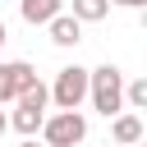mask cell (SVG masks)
<instances>
[{"instance_id": "cell-1", "label": "cell", "mask_w": 147, "mask_h": 147, "mask_svg": "<svg viewBox=\"0 0 147 147\" xmlns=\"http://www.w3.org/2000/svg\"><path fill=\"white\" fill-rule=\"evenodd\" d=\"M87 96H92V110H101L106 119L124 110V74L115 64H101V69H87Z\"/></svg>"}, {"instance_id": "cell-2", "label": "cell", "mask_w": 147, "mask_h": 147, "mask_svg": "<svg viewBox=\"0 0 147 147\" xmlns=\"http://www.w3.org/2000/svg\"><path fill=\"white\" fill-rule=\"evenodd\" d=\"M46 101H51V87L37 78L32 87H23L18 96H14V115H9V129H18L23 138H32L37 129H41V119H46Z\"/></svg>"}, {"instance_id": "cell-3", "label": "cell", "mask_w": 147, "mask_h": 147, "mask_svg": "<svg viewBox=\"0 0 147 147\" xmlns=\"http://www.w3.org/2000/svg\"><path fill=\"white\" fill-rule=\"evenodd\" d=\"M41 138H46V147H78L87 138L83 110H55V115H46L41 119Z\"/></svg>"}, {"instance_id": "cell-4", "label": "cell", "mask_w": 147, "mask_h": 147, "mask_svg": "<svg viewBox=\"0 0 147 147\" xmlns=\"http://www.w3.org/2000/svg\"><path fill=\"white\" fill-rule=\"evenodd\" d=\"M51 101H55L60 110H78V106L87 101V69H83V64H64V69L55 74Z\"/></svg>"}, {"instance_id": "cell-5", "label": "cell", "mask_w": 147, "mask_h": 147, "mask_svg": "<svg viewBox=\"0 0 147 147\" xmlns=\"http://www.w3.org/2000/svg\"><path fill=\"white\" fill-rule=\"evenodd\" d=\"M37 83V69L28 64V60H0V106L5 101H14L23 87H32Z\"/></svg>"}, {"instance_id": "cell-6", "label": "cell", "mask_w": 147, "mask_h": 147, "mask_svg": "<svg viewBox=\"0 0 147 147\" xmlns=\"http://www.w3.org/2000/svg\"><path fill=\"white\" fill-rule=\"evenodd\" d=\"M110 142H119V147H133V142H142V119H138L133 110H119V115H110Z\"/></svg>"}, {"instance_id": "cell-7", "label": "cell", "mask_w": 147, "mask_h": 147, "mask_svg": "<svg viewBox=\"0 0 147 147\" xmlns=\"http://www.w3.org/2000/svg\"><path fill=\"white\" fill-rule=\"evenodd\" d=\"M46 32H51V41H55V46H78V41H83V23H78L74 14H64V9L46 23Z\"/></svg>"}, {"instance_id": "cell-8", "label": "cell", "mask_w": 147, "mask_h": 147, "mask_svg": "<svg viewBox=\"0 0 147 147\" xmlns=\"http://www.w3.org/2000/svg\"><path fill=\"white\" fill-rule=\"evenodd\" d=\"M60 9H64V0H18V14H23V23H32V28H46Z\"/></svg>"}, {"instance_id": "cell-9", "label": "cell", "mask_w": 147, "mask_h": 147, "mask_svg": "<svg viewBox=\"0 0 147 147\" xmlns=\"http://www.w3.org/2000/svg\"><path fill=\"white\" fill-rule=\"evenodd\" d=\"M78 23H101L106 14H110V0H74V9H69Z\"/></svg>"}, {"instance_id": "cell-10", "label": "cell", "mask_w": 147, "mask_h": 147, "mask_svg": "<svg viewBox=\"0 0 147 147\" xmlns=\"http://www.w3.org/2000/svg\"><path fill=\"white\" fill-rule=\"evenodd\" d=\"M124 106H129V110H147V78L124 83Z\"/></svg>"}, {"instance_id": "cell-11", "label": "cell", "mask_w": 147, "mask_h": 147, "mask_svg": "<svg viewBox=\"0 0 147 147\" xmlns=\"http://www.w3.org/2000/svg\"><path fill=\"white\" fill-rule=\"evenodd\" d=\"M110 5H124V9H142L147 0H110Z\"/></svg>"}, {"instance_id": "cell-12", "label": "cell", "mask_w": 147, "mask_h": 147, "mask_svg": "<svg viewBox=\"0 0 147 147\" xmlns=\"http://www.w3.org/2000/svg\"><path fill=\"white\" fill-rule=\"evenodd\" d=\"M5 129H9V115H5V110H0V133H5Z\"/></svg>"}, {"instance_id": "cell-13", "label": "cell", "mask_w": 147, "mask_h": 147, "mask_svg": "<svg viewBox=\"0 0 147 147\" xmlns=\"http://www.w3.org/2000/svg\"><path fill=\"white\" fill-rule=\"evenodd\" d=\"M18 147H37V142H32V138H23V142H18ZM41 147H46V142H41Z\"/></svg>"}, {"instance_id": "cell-14", "label": "cell", "mask_w": 147, "mask_h": 147, "mask_svg": "<svg viewBox=\"0 0 147 147\" xmlns=\"http://www.w3.org/2000/svg\"><path fill=\"white\" fill-rule=\"evenodd\" d=\"M5 37H9V32H5V23H0V46H5Z\"/></svg>"}, {"instance_id": "cell-15", "label": "cell", "mask_w": 147, "mask_h": 147, "mask_svg": "<svg viewBox=\"0 0 147 147\" xmlns=\"http://www.w3.org/2000/svg\"><path fill=\"white\" fill-rule=\"evenodd\" d=\"M106 147H119V142H106Z\"/></svg>"}]
</instances>
